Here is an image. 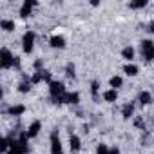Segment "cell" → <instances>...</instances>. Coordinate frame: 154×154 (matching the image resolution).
Returning <instances> with one entry per match:
<instances>
[{
    "instance_id": "cell-1",
    "label": "cell",
    "mask_w": 154,
    "mask_h": 154,
    "mask_svg": "<svg viewBox=\"0 0 154 154\" xmlns=\"http://www.w3.org/2000/svg\"><path fill=\"white\" fill-rule=\"evenodd\" d=\"M49 93H51V98L56 102V103H65L63 98H65V85L62 82H51L49 84Z\"/></svg>"
},
{
    "instance_id": "cell-2",
    "label": "cell",
    "mask_w": 154,
    "mask_h": 154,
    "mask_svg": "<svg viewBox=\"0 0 154 154\" xmlns=\"http://www.w3.org/2000/svg\"><path fill=\"white\" fill-rule=\"evenodd\" d=\"M15 60H17V56L9 49L8 47H2V51H0V65H2V69L15 67Z\"/></svg>"
},
{
    "instance_id": "cell-3",
    "label": "cell",
    "mask_w": 154,
    "mask_h": 154,
    "mask_svg": "<svg viewBox=\"0 0 154 154\" xmlns=\"http://www.w3.org/2000/svg\"><path fill=\"white\" fill-rule=\"evenodd\" d=\"M141 56L145 62L154 60V42L152 40H143L141 42Z\"/></svg>"
},
{
    "instance_id": "cell-4",
    "label": "cell",
    "mask_w": 154,
    "mask_h": 154,
    "mask_svg": "<svg viewBox=\"0 0 154 154\" xmlns=\"http://www.w3.org/2000/svg\"><path fill=\"white\" fill-rule=\"evenodd\" d=\"M35 38H36L35 31H26V33H24V36H22V49H24V53H31V51H33V47H35Z\"/></svg>"
},
{
    "instance_id": "cell-5",
    "label": "cell",
    "mask_w": 154,
    "mask_h": 154,
    "mask_svg": "<svg viewBox=\"0 0 154 154\" xmlns=\"http://www.w3.org/2000/svg\"><path fill=\"white\" fill-rule=\"evenodd\" d=\"M51 154H63L62 141H60V136H58L56 131L51 134Z\"/></svg>"
},
{
    "instance_id": "cell-6",
    "label": "cell",
    "mask_w": 154,
    "mask_h": 154,
    "mask_svg": "<svg viewBox=\"0 0 154 154\" xmlns=\"http://www.w3.org/2000/svg\"><path fill=\"white\" fill-rule=\"evenodd\" d=\"M35 6H36V2H33V0H26V2L22 4V8H20V17L22 18H27L31 15V11H33Z\"/></svg>"
},
{
    "instance_id": "cell-7",
    "label": "cell",
    "mask_w": 154,
    "mask_h": 154,
    "mask_svg": "<svg viewBox=\"0 0 154 154\" xmlns=\"http://www.w3.org/2000/svg\"><path fill=\"white\" fill-rule=\"evenodd\" d=\"M69 145H71V152H72V154H78L80 149H82V141H80V138L76 136V134H71V138H69Z\"/></svg>"
},
{
    "instance_id": "cell-8",
    "label": "cell",
    "mask_w": 154,
    "mask_h": 154,
    "mask_svg": "<svg viewBox=\"0 0 154 154\" xmlns=\"http://www.w3.org/2000/svg\"><path fill=\"white\" fill-rule=\"evenodd\" d=\"M49 44H51V47H54V49H63V47H65V38H63L62 35H54V36H51Z\"/></svg>"
},
{
    "instance_id": "cell-9",
    "label": "cell",
    "mask_w": 154,
    "mask_h": 154,
    "mask_svg": "<svg viewBox=\"0 0 154 154\" xmlns=\"http://www.w3.org/2000/svg\"><path fill=\"white\" fill-rule=\"evenodd\" d=\"M40 129H42V123H40V122H33V123L27 127V131H26V136H27V138H35V136L40 132Z\"/></svg>"
},
{
    "instance_id": "cell-10",
    "label": "cell",
    "mask_w": 154,
    "mask_h": 154,
    "mask_svg": "<svg viewBox=\"0 0 154 154\" xmlns=\"http://www.w3.org/2000/svg\"><path fill=\"white\" fill-rule=\"evenodd\" d=\"M132 114H134V103H132V102H127V103L122 107V116H123L125 120H129V118H132Z\"/></svg>"
},
{
    "instance_id": "cell-11",
    "label": "cell",
    "mask_w": 154,
    "mask_h": 154,
    "mask_svg": "<svg viewBox=\"0 0 154 154\" xmlns=\"http://www.w3.org/2000/svg\"><path fill=\"white\" fill-rule=\"evenodd\" d=\"M103 100L105 102H109V103H112V102H116L118 100V91L116 89H107V91H103Z\"/></svg>"
},
{
    "instance_id": "cell-12",
    "label": "cell",
    "mask_w": 154,
    "mask_h": 154,
    "mask_svg": "<svg viewBox=\"0 0 154 154\" xmlns=\"http://www.w3.org/2000/svg\"><path fill=\"white\" fill-rule=\"evenodd\" d=\"M63 102L65 103H71V105H74V103H78L80 102V94L78 93H65V98H63Z\"/></svg>"
},
{
    "instance_id": "cell-13",
    "label": "cell",
    "mask_w": 154,
    "mask_h": 154,
    "mask_svg": "<svg viewBox=\"0 0 154 154\" xmlns=\"http://www.w3.org/2000/svg\"><path fill=\"white\" fill-rule=\"evenodd\" d=\"M138 102H140L141 105H149V103L152 102V94H150L149 91H141V93L138 94Z\"/></svg>"
},
{
    "instance_id": "cell-14",
    "label": "cell",
    "mask_w": 154,
    "mask_h": 154,
    "mask_svg": "<svg viewBox=\"0 0 154 154\" xmlns=\"http://www.w3.org/2000/svg\"><path fill=\"white\" fill-rule=\"evenodd\" d=\"M0 29H4V31H13L15 29V20H9V18H2L0 20Z\"/></svg>"
},
{
    "instance_id": "cell-15",
    "label": "cell",
    "mask_w": 154,
    "mask_h": 154,
    "mask_svg": "<svg viewBox=\"0 0 154 154\" xmlns=\"http://www.w3.org/2000/svg\"><path fill=\"white\" fill-rule=\"evenodd\" d=\"M8 112H9L11 116H22V114L26 112V107H24V105H13V107L8 109Z\"/></svg>"
},
{
    "instance_id": "cell-16",
    "label": "cell",
    "mask_w": 154,
    "mask_h": 154,
    "mask_svg": "<svg viewBox=\"0 0 154 154\" xmlns=\"http://www.w3.org/2000/svg\"><path fill=\"white\" fill-rule=\"evenodd\" d=\"M122 56H123L127 62H132V58H134V47H131V45L123 47V51H122Z\"/></svg>"
},
{
    "instance_id": "cell-17",
    "label": "cell",
    "mask_w": 154,
    "mask_h": 154,
    "mask_svg": "<svg viewBox=\"0 0 154 154\" xmlns=\"http://www.w3.org/2000/svg\"><path fill=\"white\" fill-rule=\"evenodd\" d=\"M138 65H134V63H127L125 67H123V72L127 74V76H136L138 74Z\"/></svg>"
},
{
    "instance_id": "cell-18",
    "label": "cell",
    "mask_w": 154,
    "mask_h": 154,
    "mask_svg": "<svg viewBox=\"0 0 154 154\" xmlns=\"http://www.w3.org/2000/svg\"><path fill=\"white\" fill-rule=\"evenodd\" d=\"M109 84H111V89H120L122 85H123V78H122V76H112V78L109 80Z\"/></svg>"
},
{
    "instance_id": "cell-19",
    "label": "cell",
    "mask_w": 154,
    "mask_h": 154,
    "mask_svg": "<svg viewBox=\"0 0 154 154\" xmlns=\"http://www.w3.org/2000/svg\"><path fill=\"white\" fill-rule=\"evenodd\" d=\"M76 67H74V63L72 62H69L67 65H65V76H67V78H74V76H76Z\"/></svg>"
},
{
    "instance_id": "cell-20",
    "label": "cell",
    "mask_w": 154,
    "mask_h": 154,
    "mask_svg": "<svg viewBox=\"0 0 154 154\" xmlns=\"http://www.w3.org/2000/svg\"><path fill=\"white\" fill-rule=\"evenodd\" d=\"M145 6H147V0H138V2H131V4H129L131 9H141V8H145Z\"/></svg>"
},
{
    "instance_id": "cell-21",
    "label": "cell",
    "mask_w": 154,
    "mask_h": 154,
    "mask_svg": "<svg viewBox=\"0 0 154 154\" xmlns=\"http://www.w3.org/2000/svg\"><path fill=\"white\" fill-rule=\"evenodd\" d=\"M98 93H100V84H98V82H93V84H91V94H93L94 98H98Z\"/></svg>"
},
{
    "instance_id": "cell-22",
    "label": "cell",
    "mask_w": 154,
    "mask_h": 154,
    "mask_svg": "<svg viewBox=\"0 0 154 154\" xmlns=\"http://www.w3.org/2000/svg\"><path fill=\"white\" fill-rule=\"evenodd\" d=\"M96 154H111V149H109L107 145L100 143V145H98V149H96Z\"/></svg>"
},
{
    "instance_id": "cell-23",
    "label": "cell",
    "mask_w": 154,
    "mask_h": 154,
    "mask_svg": "<svg viewBox=\"0 0 154 154\" xmlns=\"http://www.w3.org/2000/svg\"><path fill=\"white\" fill-rule=\"evenodd\" d=\"M134 125L143 129V127H145V122H143V118H136V120H134Z\"/></svg>"
},
{
    "instance_id": "cell-24",
    "label": "cell",
    "mask_w": 154,
    "mask_h": 154,
    "mask_svg": "<svg viewBox=\"0 0 154 154\" xmlns=\"http://www.w3.org/2000/svg\"><path fill=\"white\" fill-rule=\"evenodd\" d=\"M35 69H36V71H42V60H36V62H35Z\"/></svg>"
},
{
    "instance_id": "cell-25",
    "label": "cell",
    "mask_w": 154,
    "mask_h": 154,
    "mask_svg": "<svg viewBox=\"0 0 154 154\" xmlns=\"http://www.w3.org/2000/svg\"><path fill=\"white\" fill-rule=\"evenodd\" d=\"M149 31H150V33H152V35H154V20H152V22H150V24H149Z\"/></svg>"
},
{
    "instance_id": "cell-26",
    "label": "cell",
    "mask_w": 154,
    "mask_h": 154,
    "mask_svg": "<svg viewBox=\"0 0 154 154\" xmlns=\"http://www.w3.org/2000/svg\"><path fill=\"white\" fill-rule=\"evenodd\" d=\"M111 154H120V150H118L116 147H112V149H111Z\"/></svg>"
}]
</instances>
